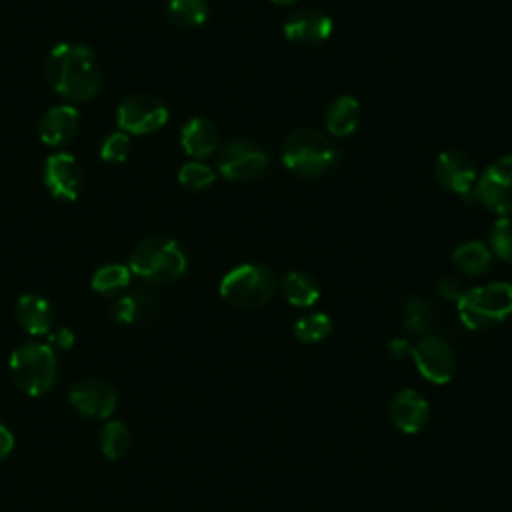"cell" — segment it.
<instances>
[{"mask_svg": "<svg viewBox=\"0 0 512 512\" xmlns=\"http://www.w3.org/2000/svg\"><path fill=\"white\" fill-rule=\"evenodd\" d=\"M48 346L60 352H66L74 346V334L70 328H58L54 332H48Z\"/></svg>", "mask_w": 512, "mask_h": 512, "instance_id": "31", "label": "cell"}, {"mask_svg": "<svg viewBox=\"0 0 512 512\" xmlns=\"http://www.w3.org/2000/svg\"><path fill=\"white\" fill-rule=\"evenodd\" d=\"M218 172L232 182H252L270 170V156L252 140H230L216 156Z\"/></svg>", "mask_w": 512, "mask_h": 512, "instance_id": "7", "label": "cell"}, {"mask_svg": "<svg viewBox=\"0 0 512 512\" xmlns=\"http://www.w3.org/2000/svg\"><path fill=\"white\" fill-rule=\"evenodd\" d=\"M280 290L284 298L298 308H308L318 302L320 286L318 280L302 270H290L280 280Z\"/></svg>", "mask_w": 512, "mask_h": 512, "instance_id": "21", "label": "cell"}, {"mask_svg": "<svg viewBox=\"0 0 512 512\" xmlns=\"http://www.w3.org/2000/svg\"><path fill=\"white\" fill-rule=\"evenodd\" d=\"M332 332V320L328 314L324 312H314V314H306L300 320H296L294 324V336L304 342V344H312V342H320L324 340L328 334Z\"/></svg>", "mask_w": 512, "mask_h": 512, "instance_id": "27", "label": "cell"}, {"mask_svg": "<svg viewBox=\"0 0 512 512\" xmlns=\"http://www.w3.org/2000/svg\"><path fill=\"white\" fill-rule=\"evenodd\" d=\"M14 450V436L12 432L0 422V460H4Z\"/></svg>", "mask_w": 512, "mask_h": 512, "instance_id": "33", "label": "cell"}, {"mask_svg": "<svg viewBox=\"0 0 512 512\" xmlns=\"http://www.w3.org/2000/svg\"><path fill=\"white\" fill-rule=\"evenodd\" d=\"M16 322L20 328L32 336H44L52 330L54 312L46 298L38 294H22L14 308Z\"/></svg>", "mask_w": 512, "mask_h": 512, "instance_id": "18", "label": "cell"}, {"mask_svg": "<svg viewBox=\"0 0 512 512\" xmlns=\"http://www.w3.org/2000/svg\"><path fill=\"white\" fill-rule=\"evenodd\" d=\"M134 276L150 284H170L184 276L188 258L180 242L166 236H152L136 244L128 258Z\"/></svg>", "mask_w": 512, "mask_h": 512, "instance_id": "3", "label": "cell"}, {"mask_svg": "<svg viewBox=\"0 0 512 512\" xmlns=\"http://www.w3.org/2000/svg\"><path fill=\"white\" fill-rule=\"evenodd\" d=\"M278 278L266 264L246 262L228 270L220 280V296L236 308H260L272 300Z\"/></svg>", "mask_w": 512, "mask_h": 512, "instance_id": "5", "label": "cell"}, {"mask_svg": "<svg viewBox=\"0 0 512 512\" xmlns=\"http://www.w3.org/2000/svg\"><path fill=\"white\" fill-rule=\"evenodd\" d=\"M48 84L68 102H88L102 88L96 54L82 44L60 42L50 48L44 64Z\"/></svg>", "mask_w": 512, "mask_h": 512, "instance_id": "1", "label": "cell"}, {"mask_svg": "<svg viewBox=\"0 0 512 512\" xmlns=\"http://www.w3.org/2000/svg\"><path fill=\"white\" fill-rule=\"evenodd\" d=\"M474 200L498 216H512V154L494 160L478 176Z\"/></svg>", "mask_w": 512, "mask_h": 512, "instance_id": "9", "label": "cell"}, {"mask_svg": "<svg viewBox=\"0 0 512 512\" xmlns=\"http://www.w3.org/2000/svg\"><path fill=\"white\" fill-rule=\"evenodd\" d=\"M154 312H156L154 300L146 292H140V290L122 294L110 306V318L118 324L144 322V320H150L154 316Z\"/></svg>", "mask_w": 512, "mask_h": 512, "instance_id": "19", "label": "cell"}, {"mask_svg": "<svg viewBox=\"0 0 512 512\" xmlns=\"http://www.w3.org/2000/svg\"><path fill=\"white\" fill-rule=\"evenodd\" d=\"M80 126V114L72 104H60L44 112L38 124V136L48 146L68 144Z\"/></svg>", "mask_w": 512, "mask_h": 512, "instance_id": "16", "label": "cell"}, {"mask_svg": "<svg viewBox=\"0 0 512 512\" xmlns=\"http://www.w3.org/2000/svg\"><path fill=\"white\" fill-rule=\"evenodd\" d=\"M428 414H430L428 402L424 400L422 394H418L412 388L400 390L390 402L392 422L404 434L420 432L428 422Z\"/></svg>", "mask_w": 512, "mask_h": 512, "instance_id": "15", "label": "cell"}, {"mask_svg": "<svg viewBox=\"0 0 512 512\" xmlns=\"http://www.w3.org/2000/svg\"><path fill=\"white\" fill-rule=\"evenodd\" d=\"M274 4H278V6H290V4H294V2H298V0H272Z\"/></svg>", "mask_w": 512, "mask_h": 512, "instance_id": "35", "label": "cell"}, {"mask_svg": "<svg viewBox=\"0 0 512 512\" xmlns=\"http://www.w3.org/2000/svg\"><path fill=\"white\" fill-rule=\"evenodd\" d=\"M432 322H434V310H432L430 302H426L418 296H410L404 302V328L410 334L426 336Z\"/></svg>", "mask_w": 512, "mask_h": 512, "instance_id": "26", "label": "cell"}, {"mask_svg": "<svg viewBox=\"0 0 512 512\" xmlns=\"http://www.w3.org/2000/svg\"><path fill=\"white\" fill-rule=\"evenodd\" d=\"M452 262L460 272L468 276H478L490 268L492 250L480 240H468L456 246V250L452 252Z\"/></svg>", "mask_w": 512, "mask_h": 512, "instance_id": "22", "label": "cell"}, {"mask_svg": "<svg viewBox=\"0 0 512 512\" xmlns=\"http://www.w3.org/2000/svg\"><path fill=\"white\" fill-rule=\"evenodd\" d=\"M98 444H100V452L106 458H110V460L122 458L130 448V432L124 426V422L112 420L102 428Z\"/></svg>", "mask_w": 512, "mask_h": 512, "instance_id": "25", "label": "cell"}, {"mask_svg": "<svg viewBox=\"0 0 512 512\" xmlns=\"http://www.w3.org/2000/svg\"><path fill=\"white\" fill-rule=\"evenodd\" d=\"M410 356L414 358L418 372L434 384L450 382L456 372L454 350L442 336H422L416 344L410 346Z\"/></svg>", "mask_w": 512, "mask_h": 512, "instance_id": "10", "label": "cell"}, {"mask_svg": "<svg viewBox=\"0 0 512 512\" xmlns=\"http://www.w3.org/2000/svg\"><path fill=\"white\" fill-rule=\"evenodd\" d=\"M436 290L440 292V296H444V298H448V300H458L460 298V294H462V290H460V284L456 282V278L454 276H440L438 280H436Z\"/></svg>", "mask_w": 512, "mask_h": 512, "instance_id": "32", "label": "cell"}, {"mask_svg": "<svg viewBox=\"0 0 512 512\" xmlns=\"http://www.w3.org/2000/svg\"><path fill=\"white\" fill-rule=\"evenodd\" d=\"M332 18L320 10L302 8L288 14L284 20V36L298 46H318L332 34Z\"/></svg>", "mask_w": 512, "mask_h": 512, "instance_id": "13", "label": "cell"}, {"mask_svg": "<svg viewBox=\"0 0 512 512\" xmlns=\"http://www.w3.org/2000/svg\"><path fill=\"white\" fill-rule=\"evenodd\" d=\"M360 104L354 96H338L326 110V128L332 136H350L360 124Z\"/></svg>", "mask_w": 512, "mask_h": 512, "instance_id": "20", "label": "cell"}, {"mask_svg": "<svg viewBox=\"0 0 512 512\" xmlns=\"http://www.w3.org/2000/svg\"><path fill=\"white\" fill-rule=\"evenodd\" d=\"M70 404L86 418H108L116 408V392L100 378H82L70 390Z\"/></svg>", "mask_w": 512, "mask_h": 512, "instance_id": "14", "label": "cell"}, {"mask_svg": "<svg viewBox=\"0 0 512 512\" xmlns=\"http://www.w3.org/2000/svg\"><path fill=\"white\" fill-rule=\"evenodd\" d=\"M458 316L468 330H486L512 316V284L490 282L470 288L456 300Z\"/></svg>", "mask_w": 512, "mask_h": 512, "instance_id": "4", "label": "cell"}, {"mask_svg": "<svg viewBox=\"0 0 512 512\" xmlns=\"http://www.w3.org/2000/svg\"><path fill=\"white\" fill-rule=\"evenodd\" d=\"M490 250L512 264V216H500L490 230Z\"/></svg>", "mask_w": 512, "mask_h": 512, "instance_id": "29", "label": "cell"}, {"mask_svg": "<svg viewBox=\"0 0 512 512\" xmlns=\"http://www.w3.org/2000/svg\"><path fill=\"white\" fill-rule=\"evenodd\" d=\"M434 176L446 190L462 196L466 202L474 200L478 182L474 160L462 150H444L434 162Z\"/></svg>", "mask_w": 512, "mask_h": 512, "instance_id": "11", "label": "cell"}, {"mask_svg": "<svg viewBox=\"0 0 512 512\" xmlns=\"http://www.w3.org/2000/svg\"><path fill=\"white\" fill-rule=\"evenodd\" d=\"M170 112L162 100L150 94H130L116 108L118 128L126 134H152L166 126Z\"/></svg>", "mask_w": 512, "mask_h": 512, "instance_id": "8", "label": "cell"}, {"mask_svg": "<svg viewBox=\"0 0 512 512\" xmlns=\"http://www.w3.org/2000/svg\"><path fill=\"white\" fill-rule=\"evenodd\" d=\"M8 368L14 384L26 396H42L56 382L58 362L54 350L48 344L26 342L10 354Z\"/></svg>", "mask_w": 512, "mask_h": 512, "instance_id": "6", "label": "cell"}, {"mask_svg": "<svg viewBox=\"0 0 512 512\" xmlns=\"http://www.w3.org/2000/svg\"><path fill=\"white\" fill-rule=\"evenodd\" d=\"M214 180H216V172L200 160H190V162L182 164V168L178 170V182L186 190H192V192L210 188L214 184Z\"/></svg>", "mask_w": 512, "mask_h": 512, "instance_id": "28", "label": "cell"}, {"mask_svg": "<svg viewBox=\"0 0 512 512\" xmlns=\"http://www.w3.org/2000/svg\"><path fill=\"white\" fill-rule=\"evenodd\" d=\"M166 16L178 28H196V26H202L208 18V2L206 0H168Z\"/></svg>", "mask_w": 512, "mask_h": 512, "instance_id": "24", "label": "cell"}, {"mask_svg": "<svg viewBox=\"0 0 512 512\" xmlns=\"http://www.w3.org/2000/svg\"><path fill=\"white\" fill-rule=\"evenodd\" d=\"M180 144L194 160H206L218 150V130L208 118L194 116L182 126Z\"/></svg>", "mask_w": 512, "mask_h": 512, "instance_id": "17", "label": "cell"}, {"mask_svg": "<svg viewBox=\"0 0 512 512\" xmlns=\"http://www.w3.org/2000/svg\"><path fill=\"white\" fill-rule=\"evenodd\" d=\"M130 278H132V272L128 266L104 264L92 274L90 286L94 292H98L102 296H118L128 288Z\"/></svg>", "mask_w": 512, "mask_h": 512, "instance_id": "23", "label": "cell"}, {"mask_svg": "<svg viewBox=\"0 0 512 512\" xmlns=\"http://www.w3.org/2000/svg\"><path fill=\"white\" fill-rule=\"evenodd\" d=\"M130 138L126 132H112L100 144V158L108 164H120L128 158Z\"/></svg>", "mask_w": 512, "mask_h": 512, "instance_id": "30", "label": "cell"}, {"mask_svg": "<svg viewBox=\"0 0 512 512\" xmlns=\"http://www.w3.org/2000/svg\"><path fill=\"white\" fill-rule=\"evenodd\" d=\"M282 162L296 176L318 178L336 168L340 162V150L322 132L298 128L284 140Z\"/></svg>", "mask_w": 512, "mask_h": 512, "instance_id": "2", "label": "cell"}, {"mask_svg": "<svg viewBox=\"0 0 512 512\" xmlns=\"http://www.w3.org/2000/svg\"><path fill=\"white\" fill-rule=\"evenodd\" d=\"M410 342L408 340H404V338H394L390 344H388V350H390V354L394 356V358H402V356H406V354H410Z\"/></svg>", "mask_w": 512, "mask_h": 512, "instance_id": "34", "label": "cell"}, {"mask_svg": "<svg viewBox=\"0 0 512 512\" xmlns=\"http://www.w3.org/2000/svg\"><path fill=\"white\" fill-rule=\"evenodd\" d=\"M42 182L50 196H54L56 200L74 202L82 192L84 176L78 160L72 154L54 152L44 162Z\"/></svg>", "mask_w": 512, "mask_h": 512, "instance_id": "12", "label": "cell"}]
</instances>
